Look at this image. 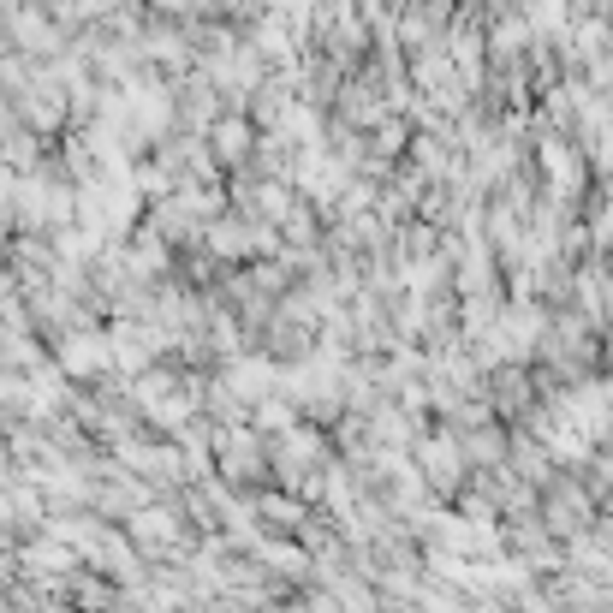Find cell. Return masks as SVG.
<instances>
[{
  "mask_svg": "<svg viewBox=\"0 0 613 613\" xmlns=\"http://www.w3.org/2000/svg\"><path fill=\"white\" fill-rule=\"evenodd\" d=\"M346 120H352V125H375V120H381V102H375V90H369V84H364V90H346Z\"/></svg>",
  "mask_w": 613,
  "mask_h": 613,
  "instance_id": "6da1fadb",
  "label": "cell"
},
{
  "mask_svg": "<svg viewBox=\"0 0 613 613\" xmlns=\"http://www.w3.org/2000/svg\"><path fill=\"white\" fill-rule=\"evenodd\" d=\"M215 149H227V161H239V155L250 149V125H245V120L215 125Z\"/></svg>",
  "mask_w": 613,
  "mask_h": 613,
  "instance_id": "7a4b0ae2",
  "label": "cell"
}]
</instances>
